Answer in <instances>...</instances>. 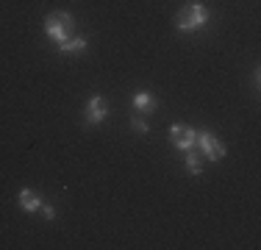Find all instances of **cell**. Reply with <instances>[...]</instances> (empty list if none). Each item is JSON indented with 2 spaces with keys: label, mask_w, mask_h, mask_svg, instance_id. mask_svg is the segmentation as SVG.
<instances>
[{
  "label": "cell",
  "mask_w": 261,
  "mask_h": 250,
  "mask_svg": "<svg viewBox=\"0 0 261 250\" xmlns=\"http://www.w3.org/2000/svg\"><path fill=\"white\" fill-rule=\"evenodd\" d=\"M206 22H208V9L203 3H189L175 14L178 31H186V34H189V31H200Z\"/></svg>",
  "instance_id": "cell-1"
},
{
  "label": "cell",
  "mask_w": 261,
  "mask_h": 250,
  "mask_svg": "<svg viewBox=\"0 0 261 250\" xmlns=\"http://www.w3.org/2000/svg\"><path fill=\"white\" fill-rule=\"evenodd\" d=\"M72 28H75V20H72L70 11H50V14H47V20H45L47 36H50V39H56L59 45H61L64 39H70Z\"/></svg>",
  "instance_id": "cell-2"
},
{
  "label": "cell",
  "mask_w": 261,
  "mask_h": 250,
  "mask_svg": "<svg viewBox=\"0 0 261 250\" xmlns=\"http://www.w3.org/2000/svg\"><path fill=\"white\" fill-rule=\"evenodd\" d=\"M170 142L181 150H192L197 142V131L189 125H170Z\"/></svg>",
  "instance_id": "cell-3"
},
{
  "label": "cell",
  "mask_w": 261,
  "mask_h": 250,
  "mask_svg": "<svg viewBox=\"0 0 261 250\" xmlns=\"http://www.w3.org/2000/svg\"><path fill=\"white\" fill-rule=\"evenodd\" d=\"M197 142H200V147H203V156H208L211 161H220L222 156H225V145L217 142L208 131H197Z\"/></svg>",
  "instance_id": "cell-4"
},
{
  "label": "cell",
  "mask_w": 261,
  "mask_h": 250,
  "mask_svg": "<svg viewBox=\"0 0 261 250\" xmlns=\"http://www.w3.org/2000/svg\"><path fill=\"white\" fill-rule=\"evenodd\" d=\"M106 114H109V100H106L103 95H95L89 103H86V122H89V125L103 122Z\"/></svg>",
  "instance_id": "cell-5"
},
{
  "label": "cell",
  "mask_w": 261,
  "mask_h": 250,
  "mask_svg": "<svg viewBox=\"0 0 261 250\" xmlns=\"http://www.w3.org/2000/svg\"><path fill=\"white\" fill-rule=\"evenodd\" d=\"M17 200H20V209L22 211H39V206L45 203L42 195H39V192H34V189H20Z\"/></svg>",
  "instance_id": "cell-6"
},
{
  "label": "cell",
  "mask_w": 261,
  "mask_h": 250,
  "mask_svg": "<svg viewBox=\"0 0 261 250\" xmlns=\"http://www.w3.org/2000/svg\"><path fill=\"white\" fill-rule=\"evenodd\" d=\"M134 109L142 111V114H150L156 109V97L150 92H139V95H134Z\"/></svg>",
  "instance_id": "cell-7"
},
{
  "label": "cell",
  "mask_w": 261,
  "mask_h": 250,
  "mask_svg": "<svg viewBox=\"0 0 261 250\" xmlns=\"http://www.w3.org/2000/svg\"><path fill=\"white\" fill-rule=\"evenodd\" d=\"M86 45H89V42H86L84 36H75V39H64L59 45V50H61V53H84Z\"/></svg>",
  "instance_id": "cell-8"
},
{
  "label": "cell",
  "mask_w": 261,
  "mask_h": 250,
  "mask_svg": "<svg viewBox=\"0 0 261 250\" xmlns=\"http://www.w3.org/2000/svg\"><path fill=\"white\" fill-rule=\"evenodd\" d=\"M186 153H189V150H186ZM186 170H189L192 175H200L203 172V161L197 159L195 153H189V156H186Z\"/></svg>",
  "instance_id": "cell-9"
},
{
  "label": "cell",
  "mask_w": 261,
  "mask_h": 250,
  "mask_svg": "<svg viewBox=\"0 0 261 250\" xmlns=\"http://www.w3.org/2000/svg\"><path fill=\"white\" fill-rule=\"evenodd\" d=\"M130 125H134V131H139V134H147V131H150V122L145 120V114H134Z\"/></svg>",
  "instance_id": "cell-10"
},
{
  "label": "cell",
  "mask_w": 261,
  "mask_h": 250,
  "mask_svg": "<svg viewBox=\"0 0 261 250\" xmlns=\"http://www.w3.org/2000/svg\"><path fill=\"white\" fill-rule=\"evenodd\" d=\"M39 214H42V217H45V220H53V217H56V211H53V206H47V203H42V206H39Z\"/></svg>",
  "instance_id": "cell-11"
}]
</instances>
